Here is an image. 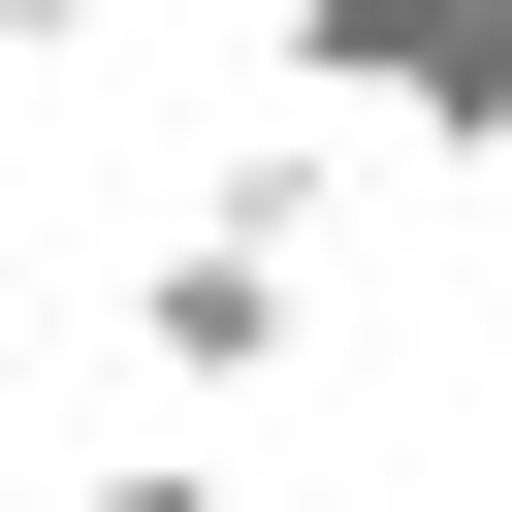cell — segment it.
<instances>
[{"label":"cell","mask_w":512,"mask_h":512,"mask_svg":"<svg viewBox=\"0 0 512 512\" xmlns=\"http://www.w3.org/2000/svg\"><path fill=\"white\" fill-rule=\"evenodd\" d=\"M256 64L416 128V160H512V0H256Z\"/></svg>","instance_id":"cell-1"},{"label":"cell","mask_w":512,"mask_h":512,"mask_svg":"<svg viewBox=\"0 0 512 512\" xmlns=\"http://www.w3.org/2000/svg\"><path fill=\"white\" fill-rule=\"evenodd\" d=\"M0 32H128V0H0Z\"/></svg>","instance_id":"cell-3"},{"label":"cell","mask_w":512,"mask_h":512,"mask_svg":"<svg viewBox=\"0 0 512 512\" xmlns=\"http://www.w3.org/2000/svg\"><path fill=\"white\" fill-rule=\"evenodd\" d=\"M64 512H224V480H192V448H96V480H64Z\"/></svg>","instance_id":"cell-2"}]
</instances>
